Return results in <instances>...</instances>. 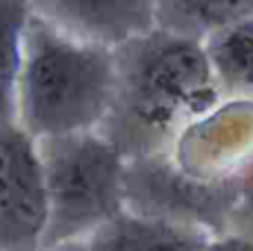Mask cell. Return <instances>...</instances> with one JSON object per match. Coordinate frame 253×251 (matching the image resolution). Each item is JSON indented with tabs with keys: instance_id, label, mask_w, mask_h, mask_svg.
Returning a JSON list of instances; mask_svg holds the SVG:
<instances>
[{
	"instance_id": "cell-1",
	"label": "cell",
	"mask_w": 253,
	"mask_h": 251,
	"mask_svg": "<svg viewBox=\"0 0 253 251\" xmlns=\"http://www.w3.org/2000/svg\"><path fill=\"white\" fill-rule=\"evenodd\" d=\"M116 98L105 125L125 160L165 154L187 123L215 105L218 80L202 42L153 29L114 49Z\"/></svg>"
},
{
	"instance_id": "cell-2",
	"label": "cell",
	"mask_w": 253,
	"mask_h": 251,
	"mask_svg": "<svg viewBox=\"0 0 253 251\" xmlns=\"http://www.w3.org/2000/svg\"><path fill=\"white\" fill-rule=\"evenodd\" d=\"M114 49L76 38L56 22L31 18L18 80L20 127L34 140L96 131L116 98Z\"/></svg>"
},
{
	"instance_id": "cell-3",
	"label": "cell",
	"mask_w": 253,
	"mask_h": 251,
	"mask_svg": "<svg viewBox=\"0 0 253 251\" xmlns=\"http://www.w3.org/2000/svg\"><path fill=\"white\" fill-rule=\"evenodd\" d=\"M47 189L42 249L91 236L125 211V156L100 131L36 140Z\"/></svg>"
},
{
	"instance_id": "cell-4",
	"label": "cell",
	"mask_w": 253,
	"mask_h": 251,
	"mask_svg": "<svg viewBox=\"0 0 253 251\" xmlns=\"http://www.w3.org/2000/svg\"><path fill=\"white\" fill-rule=\"evenodd\" d=\"M238 182L202 185L184 171L171 167L165 154L126 160L125 165V211L162 218L178 225L220 227L233 209Z\"/></svg>"
},
{
	"instance_id": "cell-5",
	"label": "cell",
	"mask_w": 253,
	"mask_h": 251,
	"mask_svg": "<svg viewBox=\"0 0 253 251\" xmlns=\"http://www.w3.org/2000/svg\"><path fill=\"white\" fill-rule=\"evenodd\" d=\"M47 229V189L36 140L0 120V251H40Z\"/></svg>"
},
{
	"instance_id": "cell-6",
	"label": "cell",
	"mask_w": 253,
	"mask_h": 251,
	"mask_svg": "<svg viewBox=\"0 0 253 251\" xmlns=\"http://www.w3.org/2000/svg\"><path fill=\"white\" fill-rule=\"evenodd\" d=\"M53 7L58 27L109 49L156 29L153 2H56Z\"/></svg>"
},
{
	"instance_id": "cell-7",
	"label": "cell",
	"mask_w": 253,
	"mask_h": 251,
	"mask_svg": "<svg viewBox=\"0 0 253 251\" xmlns=\"http://www.w3.org/2000/svg\"><path fill=\"white\" fill-rule=\"evenodd\" d=\"M84 243L89 251H205L209 240L196 227L123 211Z\"/></svg>"
},
{
	"instance_id": "cell-8",
	"label": "cell",
	"mask_w": 253,
	"mask_h": 251,
	"mask_svg": "<svg viewBox=\"0 0 253 251\" xmlns=\"http://www.w3.org/2000/svg\"><path fill=\"white\" fill-rule=\"evenodd\" d=\"M220 93L253 96V13L202 42Z\"/></svg>"
},
{
	"instance_id": "cell-9",
	"label": "cell",
	"mask_w": 253,
	"mask_h": 251,
	"mask_svg": "<svg viewBox=\"0 0 253 251\" xmlns=\"http://www.w3.org/2000/svg\"><path fill=\"white\" fill-rule=\"evenodd\" d=\"M156 7L158 29L205 42L211 34L251 16L253 0L249 2H160Z\"/></svg>"
},
{
	"instance_id": "cell-10",
	"label": "cell",
	"mask_w": 253,
	"mask_h": 251,
	"mask_svg": "<svg viewBox=\"0 0 253 251\" xmlns=\"http://www.w3.org/2000/svg\"><path fill=\"white\" fill-rule=\"evenodd\" d=\"M27 22V4L0 0V120L9 123H13L18 107V80L25 53Z\"/></svg>"
},
{
	"instance_id": "cell-11",
	"label": "cell",
	"mask_w": 253,
	"mask_h": 251,
	"mask_svg": "<svg viewBox=\"0 0 253 251\" xmlns=\"http://www.w3.org/2000/svg\"><path fill=\"white\" fill-rule=\"evenodd\" d=\"M205 251H253L251 236H227V238L209 240Z\"/></svg>"
},
{
	"instance_id": "cell-12",
	"label": "cell",
	"mask_w": 253,
	"mask_h": 251,
	"mask_svg": "<svg viewBox=\"0 0 253 251\" xmlns=\"http://www.w3.org/2000/svg\"><path fill=\"white\" fill-rule=\"evenodd\" d=\"M40 251H89V247L84 240H76V243H62V245H56V247L40 249Z\"/></svg>"
}]
</instances>
